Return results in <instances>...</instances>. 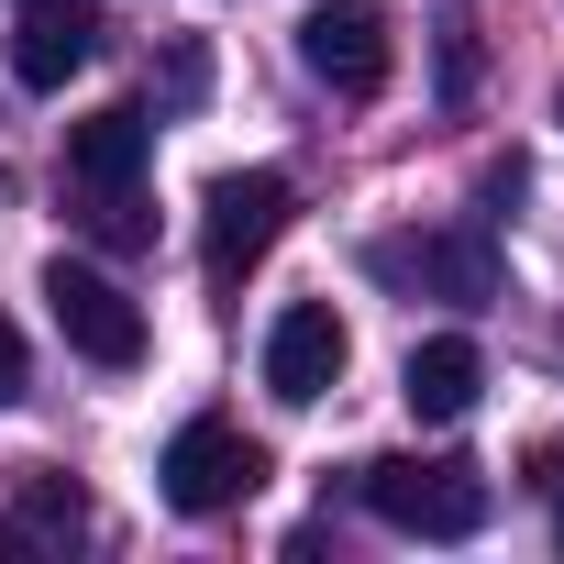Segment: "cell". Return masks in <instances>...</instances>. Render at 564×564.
Instances as JSON below:
<instances>
[{
  "instance_id": "obj_1",
  "label": "cell",
  "mask_w": 564,
  "mask_h": 564,
  "mask_svg": "<svg viewBox=\"0 0 564 564\" xmlns=\"http://www.w3.org/2000/svg\"><path fill=\"white\" fill-rule=\"evenodd\" d=\"M366 509L410 542H476L487 531V476L465 454H377L366 465Z\"/></svg>"
},
{
  "instance_id": "obj_2",
  "label": "cell",
  "mask_w": 564,
  "mask_h": 564,
  "mask_svg": "<svg viewBox=\"0 0 564 564\" xmlns=\"http://www.w3.org/2000/svg\"><path fill=\"white\" fill-rule=\"evenodd\" d=\"M155 487H166V509H177V520H221L232 498H254V487H265V443H243L232 421H188V432L166 443Z\"/></svg>"
},
{
  "instance_id": "obj_3",
  "label": "cell",
  "mask_w": 564,
  "mask_h": 564,
  "mask_svg": "<svg viewBox=\"0 0 564 564\" xmlns=\"http://www.w3.org/2000/svg\"><path fill=\"white\" fill-rule=\"evenodd\" d=\"M289 210H300V188L276 177V166H243V177H221V188H210L199 254H210V276H221V289H232V276H254V265L276 254V232H289Z\"/></svg>"
},
{
  "instance_id": "obj_4",
  "label": "cell",
  "mask_w": 564,
  "mask_h": 564,
  "mask_svg": "<svg viewBox=\"0 0 564 564\" xmlns=\"http://www.w3.org/2000/svg\"><path fill=\"white\" fill-rule=\"evenodd\" d=\"M45 311H56V333H67V355H89V366H144V311L111 289L100 265H45Z\"/></svg>"
},
{
  "instance_id": "obj_5",
  "label": "cell",
  "mask_w": 564,
  "mask_h": 564,
  "mask_svg": "<svg viewBox=\"0 0 564 564\" xmlns=\"http://www.w3.org/2000/svg\"><path fill=\"white\" fill-rule=\"evenodd\" d=\"M300 67L333 100H377L388 89V23H377V0H322V12L300 23Z\"/></svg>"
},
{
  "instance_id": "obj_6",
  "label": "cell",
  "mask_w": 564,
  "mask_h": 564,
  "mask_svg": "<svg viewBox=\"0 0 564 564\" xmlns=\"http://www.w3.org/2000/svg\"><path fill=\"white\" fill-rule=\"evenodd\" d=\"M344 355H355L344 311H333V300H289V311H276V333H265V399L311 410V399L344 377Z\"/></svg>"
},
{
  "instance_id": "obj_7",
  "label": "cell",
  "mask_w": 564,
  "mask_h": 564,
  "mask_svg": "<svg viewBox=\"0 0 564 564\" xmlns=\"http://www.w3.org/2000/svg\"><path fill=\"white\" fill-rule=\"evenodd\" d=\"M366 265H377V276H410V289H443V300H465V311L498 300V243H487V232H388Z\"/></svg>"
},
{
  "instance_id": "obj_8",
  "label": "cell",
  "mask_w": 564,
  "mask_h": 564,
  "mask_svg": "<svg viewBox=\"0 0 564 564\" xmlns=\"http://www.w3.org/2000/svg\"><path fill=\"white\" fill-rule=\"evenodd\" d=\"M89 56H100V12H89V0H34L23 34H12V78L23 89H67Z\"/></svg>"
},
{
  "instance_id": "obj_9",
  "label": "cell",
  "mask_w": 564,
  "mask_h": 564,
  "mask_svg": "<svg viewBox=\"0 0 564 564\" xmlns=\"http://www.w3.org/2000/svg\"><path fill=\"white\" fill-rule=\"evenodd\" d=\"M476 388H487V355L465 344V333H432V344H410V366H399V399H410V421H465L476 410Z\"/></svg>"
},
{
  "instance_id": "obj_10",
  "label": "cell",
  "mask_w": 564,
  "mask_h": 564,
  "mask_svg": "<svg viewBox=\"0 0 564 564\" xmlns=\"http://www.w3.org/2000/svg\"><path fill=\"white\" fill-rule=\"evenodd\" d=\"M144 155H155V122H144L133 100H111V111L67 122V177H78V188H133V177H144Z\"/></svg>"
},
{
  "instance_id": "obj_11",
  "label": "cell",
  "mask_w": 564,
  "mask_h": 564,
  "mask_svg": "<svg viewBox=\"0 0 564 564\" xmlns=\"http://www.w3.org/2000/svg\"><path fill=\"white\" fill-rule=\"evenodd\" d=\"M78 531H89L78 487H67V476H34V487H23V509L0 520V553H34V542H78Z\"/></svg>"
},
{
  "instance_id": "obj_12",
  "label": "cell",
  "mask_w": 564,
  "mask_h": 564,
  "mask_svg": "<svg viewBox=\"0 0 564 564\" xmlns=\"http://www.w3.org/2000/svg\"><path fill=\"white\" fill-rule=\"evenodd\" d=\"M89 232H100V243H122V254H144V243H155V221H144V199H133V188H89Z\"/></svg>"
},
{
  "instance_id": "obj_13",
  "label": "cell",
  "mask_w": 564,
  "mask_h": 564,
  "mask_svg": "<svg viewBox=\"0 0 564 564\" xmlns=\"http://www.w3.org/2000/svg\"><path fill=\"white\" fill-rule=\"evenodd\" d=\"M166 100H177V111L210 100V56H199V45H166Z\"/></svg>"
},
{
  "instance_id": "obj_14",
  "label": "cell",
  "mask_w": 564,
  "mask_h": 564,
  "mask_svg": "<svg viewBox=\"0 0 564 564\" xmlns=\"http://www.w3.org/2000/svg\"><path fill=\"white\" fill-rule=\"evenodd\" d=\"M23 377H34V366H23V333H12V322H0V410H12V399H23Z\"/></svg>"
},
{
  "instance_id": "obj_15",
  "label": "cell",
  "mask_w": 564,
  "mask_h": 564,
  "mask_svg": "<svg viewBox=\"0 0 564 564\" xmlns=\"http://www.w3.org/2000/svg\"><path fill=\"white\" fill-rule=\"evenodd\" d=\"M553 542H564V509H553Z\"/></svg>"
},
{
  "instance_id": "obj_16",
  "label": "cell",
  "mask_w": 564,
  "mask_h": 564,
  "mask_svg": "<svg viewBox=\"0 0 564 564\" xmlns=\"http://www.w3.org/2000/svg\"><path fill=\"white\" fill-rule=\"evenodd\" d=\"M553 122H564V89H553Z\"/></svg>"
}]
</instances>
